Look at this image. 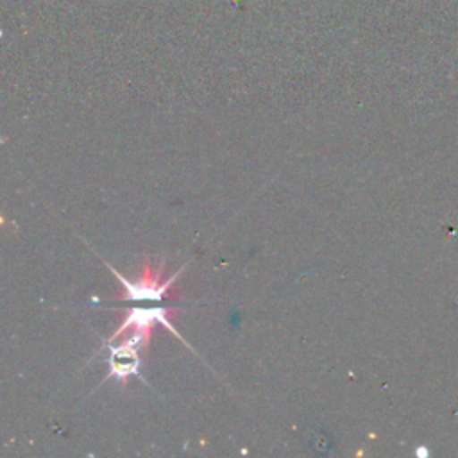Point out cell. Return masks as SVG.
<instances>
[{"label": "cell", "instance_id": "6da1fadb", "mask_svg": "<svg viewBox=\"0 0 458 458\" xmlns=\"http://www.w3.org/2000/svg\"><path fill=\"white\" fill-rule=\"evenodd\" d=\"M120 311L125 313L123 322L109 336L107 342H113L114 338H120L122 335H125L123 340H127V342H131L138 347H148L150 335H152V329H154L156 324H161L163 327H166V331H170L181 342H184L182 336L174 327V324L170 322V318L174 317L175 311H179V308H170V306H163V308H159V306L157 308H125V310H120Z\"/></svg>", "mask_w": 458, "mask_h": 458}, {"label": "cell", "instance_id": "7a4b0ae2", "mask_svg": "<svg viewBox=\"0 0 458 458\" xmlns=\"http://www.w3.org/2000/svg\"><path fill=\"white\" fill-rule=\"evenodd\" d=\"M106 265L109 267L113 276L116 279H120L122 288H123V292L120 295H116V299H129V301H161L165 295H170L174 281L186 268V265H182L166 283H161L165 261H161V265L154 270L152 265H150V259L145 258L143 267H141L140 276H138L136 281H127L116 268H113L109 263H106Z\"/></svg>", "mask_w": 458, "mask_h": 458}, {"label": "cell", "instance_id": "3957f363", "mask_svg": "<svg viewBox=\"0 0 458 458\" xmlns=\"http://www.w3.org/2000/svg\"><path fill=\"white\" fill-rule=\"evenodd\" d=\"M107 347L111 351L109 358H107V363H109V372L106 376V379L109 377H116L120 379V383H125V379L131 376V374H136L140 376V356H138V349L134 344H129V342H122L118 345H113L111 342H107ZM104 379V381H106Z\"/></svg>", "mask_w": 458, "mask_h": 458}]
</instances>
